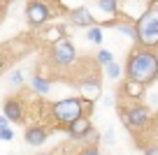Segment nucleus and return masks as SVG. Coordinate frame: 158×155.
<instances>
[{
  "label": "nucleus",
  "instance_id": "nucleus-1",
  "mask_svg": "<svg viewBox=\"0 0 158 155\" xmlns=\"http://www.w3.org/2000/svg\"><path fill=\"white\" fill-rule=\"evenodd\" d=\"M126 79L139 81L144 86L156 81L158 79V54H156V49H147V46L133 49L128 60H126Z\"/></svg>",
  "mask_w": 158,
  "mask_h": 155
},
{
  "label": "nucleus",
  "instance_id": "nucleus-2",
  "mask_svg": "<svg viewBox=\"0 0 158 155\" xmlns=\"http://www.w3.org/2000/svg\"><path fill=\"white\" fill-rule=\"evenodd\" d=\"M95 102H89L84 97H68V100H60L51 104V116H54L56 123H63V125H70L77 118L89 116L91 109H93Z\"/></svg>",
  "mask_w": 158,
  "mask_h": 155
},
{
  "label": "nucleus",
  "instance_id": "nucleus-3",
  "mask_svg": "<svg viewBox=\"0 0 158 155\" xmlns=\"http://www.w3.org/2000/svg\"><path fill=\"white\" fill-rule=\"evenodd\" d=\"M137 44L158 49V0H149V10L137 19Z\"/></svg>",
  "mask_w": 158,
  "mask_h": 155
},
{
  "label": "nucleus",
  "instance_id": "nucleus-4",
  "mask_svg": "<svg viewBox=\"0 0 158 155\" xmlns=\"http://www.w3.org/2000/svg\"><path fill=\"white\" fill-rule=\"evenodd\" d=\"M74 60H77V49H74V44L70 42L68 37L60 39V42L51 44V63L58 65V67H68V65H72Z\"/></svg>",
  "mask_w": 158,
  "mask_h": 155
},
{
  "label": "nucleus",
  "instance_id": "nucleus-5",
  "mask_svg": "<svg viewBox=\"0 0 158 155\" xmlns=\"http://www.w3.org/2000/svg\"><path fill=\"white\" fill-rule=\"evenodd\" d=\"M26 19L33 28H42L47 21L51 19V10L44 0H30L26 5Z\"/></svg>",
  "mask_w": 158,
  "mask_h": 155
},
{
  "label": "nucleus",
  "instance_id": "nucleus-6",
  "mask_svg": "<svg viewBox=\"0 0 158 155\" xmlns=\"http://www.w3.org/2000/svg\"><path fill=\"white\" fill-rule=\"evenodd\" d=\"M121 118L128 127H144L151 121V109L144 107V104H130L128 109H123Z\"/></svg>",
  "mask_w": 158,
  "mask_h": 155
},
{
  "label": "nucleus",
  "instance_id": "nucleus-7",
  "mask_svg": "<svg viewBox=\"0 0 158 155\" xmlns=\"http://www.w3.org/2000/svg\"><path fill=\"white\" fill-rule=\"evenodd\" d=\"M91 130H93V123H91L89 116H81V118H77L74 123L68 125V134H70V139H74V141H84Z\"/></svg>",
  "mask_w": 158,
  "mask_h": 155
},
{
  "label": "nucleus",
  "instance_id": "nucleus-8",
  "mask_svg": "<svg viewBox=\"0 0 158 155\" xmlns=\"http://www.w3.org/2000/svg\"><path fill=\"white\" fill-rule=\"evenodd\" d=\"M70 21H72L74 26H79V28H91V26L98 23L89 7H77V10H72L70 12Z\"/></svg>",
  "mask_w": 158,
  "mask_h": 155
},
{
  "label": "nucleus",
  "instance_id": "nucleus-9",
  "mask_svg": "<svg viewBox=\"0 0 158 155\" xmlns=\"http://www.w3.org/2000/svg\"><path fill=\"white\" fill-rule=\"evenodd\" d=\"M100 95H102V88H100L98 81L86 79V81L79 83V97H84L89 102H95V100H100Z\"/></svg>",
  "mask_w": 158,
  "mask_h": 155
},
{
  "label": "nucleus",
  "instance_id": "nucleus-10",
  "mask_svg": "<svg viewBox=\"0 0 158 155\" xmlns=\"http://www.w3.org/2000/svg\"><path fill=\"white\" fill-rule=\"evenodd\" d=\"M49 137V130L44 125H30L26 130V144L28 146H42Z\"/></svg>",
  "mask_w": 158,
  "mask_h": 155
},
{
  "label": "nucleus",
  "instance_id": "nucleus-11",
  "mask_svg": "<svg viewBox=\"0 0 158 155\" xmlns=\"http://www.w3.org/2000/svg\"><path fill=\"white\" fill-rule=\"evenodd\" d=\"M2 111H5V116L10 118V121H14V123H21V121H23V104H21L16 97H7Z\"/></svg>",
  "mask_w": 158,
  "mask_h": 155
},
{
  "label": "nucleus",
  "instance_id": "nucleus-12",
  "mask_svg": "<svg viewBox=\"0 0 158 155\" xmlns=\"http://www.w3.org/2000/svg\"><path fill=\"white\" fill-rule=\"evenodd\" d=\"M144 83H139V81H133V79H126V83H123V88H121V93H123L126 97H130V100H139V97L144 95Z\"/></svg>",
  "mask_w": 158,
  "mask_h": 155
},
{
  "label": "nucleus",
  "instance_id": "nucleus-13",
  "mask_svg": "<svg viewBox=\"0 0 158 155\" xmlns=\"http://www.w3.org/2000/svg\"><path fill=\"white\" fill-rule=\"evenodd\" d=\"M98 7L109 16H118V12H121V0H98Z\"/></svg>",
  "mask_w": 158,
  "mask_h": 155
},
{
  "label": "nucleus",
  "instance_id": "nucleus-14",
  "mask_svg": "<svg viewBox=\"0 0 158 155\" xmlns=\"http://www.w3.org/2000/svg\"><path fill=\"white\" fill-rule=\"evenodd\" d=\"M42 37H44V42L56 44V42H60V39H65V30H63V26H51Z\"/></svg>",
  "mask_w": 158,
  "mask_h": 155
},
{
  "label": "nucleus",
  "instance_id": "nucleus-15",
  "mask_svg": "<svg viewBox=\"0 0 158 155\" xmlns=\"http://www.w3.org/2000/svg\"><path fill=\"white\" fill-rule=\"evenodd\" d=\"M33 88L40 93V95H44V93H49L51 81H49V79H44L42 74H35V77H33Z\"/></svg>",
  "mask_w": 158,
  "mask_h": 155
},
{
  "label": "nucleus",
  "instance_id": "nucleus-16",
  "mask_svg": "<svg viewBox=\"0 0 158 155\" xmlns=\"http://www.w3.org/2000/svg\"><path fill=\"white\" fill-rule=\"evenodd\" d=\"M86 39H89V42H93V44H100V42H102V26H98V23H95V26H91V28H89V33H86Z\"/></svg>",
  "mask_w": 158,
  "mask_h": 155
},
{
  "label": "nucleus",
  "instance_id": "nucleus-17",
  "mask_svg": "<svg viewBox=\"0 0 158 155\" xmlns=\"http://www.w3.org/2000/svg\"><path fill=\"white\" fill-rule=\"evenodd\" d=\"M95 58H98L100 65H112L114 63V54H112V51H107V49H100L98 54H95Z\"/></svg>",
  "mask_w": 158,
  "mask_h": 155
},
{
  "label": "nucleus",
  "instance_id": "nucleus-18",
  "mask_svg": "<svg viewBox=\"0 0 158 155\" xmlns=\"http://www.w3.org/2000/svg\"><path fill=\"white\" fill-rule=\"evenodd\" d=\"M105 72H107V77H109V79H118V77H121V65L114 60L112 65H105Z\"/></svg>",
  "mask_w": 158,
  "mask_h": 155
},
{
  "label": "nucleus",
  "instance_id": "nucleus-19",
  "mask_svg": "<svg viewBox=\"0 0 158 155\" xmlns=\"http://www.w3.org/2000/svg\"><path fill=\"white\" fill-rule=\"evenodd\" d=\"M10 83H12V86H21V83H23V74H21L19 70H16V72H12V77H10Z\"/></svg>",
  "mask_w": 158,
  "mask_h": 155
},
{
  "label": "nucleus",
  "instance_id": "nucleus-20",
  "mask_svg": "<svg viewBox=\"0 0 158 155\" xmlns=\"http://www.w3.org/2000/svg\"><path fill=\"white\" fill-rule=\"evenodd\" d=\"M12 137H14V132H12L7 125H5V127H0V139H2V141H10Z\"/></svg>",
  "mask_w": 158,
  "mask_h": 155
},
{
  "label": "nucleus",
  "instance_id": "nucleus-21",
  "mask_svg": "<svg viewBox=\"0 0 158 155\" xmlns=\"http://www.w3.org/2000/svg\"><path fill=\"white\" fill-rule=\"evenodd\" d=\"M81 155H100V150L95 148V146H86V148L81 150Z\"/></svg>",
  "mask_w": 158,
  "mask_h": 155
},
{
  "label": "nucleus",
  "instance_id": "nucleus-22",
  "mask_svg": "<svg viewBox=\"0 0 158 155\" xmlns=\"http://www.w3.org/2000/svg\"><path fill=\"white\" fill-rule=\"evenodd\" d=\"M112 141H114V132L109 130L107 134H105V144H112Z\"/></svg>",
  "mask_w": 158,
  "mask_h": 155
},
{
  "label": "nucleus",
  "instance_id": "nucleus-23",
  "mask_svg": "<svg viewBox=\"0 0 158 155\" xmlns=\"http://www.w3.org/2000/svg\"><path fill=\"white\" fill-rule=\"evenodd\" d=\"M144 155H158V148L153 146V148H144Z\"/></svg>",
  "mask_w": 158,
  "mask_h": 155
},
{
  "label": "nucleus",
  "instance_id": "nucleus-24",
  "mask_svg": "<svg viewBox=\"0 0 158 155\" xmlns=\"http://www.w3.org/2000/svg\"><path fill=\"white\" fill-rule=\"evenodd\" d=\"M40 155H54V153H40Z\"/></svg>",
  "mask_w": 158,
  "mask_h": 155
},
{
  "label": "nucleus",
  "instance_id": "nucleus-25",
  "mask_svg": "<svg viewBox=\"0 0 158 155\" xmlns=\"http://www.w3.org/2000/svg\"><path fill=\"white\" fill-rule=\"evenodd\" d=\"M5 2H14V0H5Z\"/></svg>",
  "mask_w": 158,
  "mask_h": 155
}]
</instances>
